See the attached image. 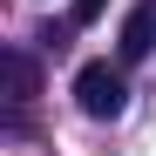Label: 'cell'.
Wrapping results in <instances>:
<instances>
[{"instance_id":"4","label":"cell","mask_w":156,"mask_h":156,"mask_svg":"<svg viewBox=\"0 0 156 156\" xmlns=\"http://www.w3.org/2000/svg\"><path fill=\"white\" fill-rule=\"evenodd\" d=\"M102 7H109V0H75V20H82V27H88V20H95Z\"/></svg>"},{"instance_id":"1","label":"cell","mask_w":156,"mask_h":156,"mask_svg":"<svg viewBox=\"0 0 156 156\" xmlns=\"http://www.w3.org/2000/svg\"><path fill=\"white\" fill-rule=\"evenodd\" d=\"M75 102H82V115H95V122H115V115H122V102H129L122 68H115V61H88L82 75H75Z\"/></svg>"},{"instance_id":"2","label":"cell","mask_w":156,"mask_h":156,"mask_svg":"<svg viewBox=\"0 0 156 156\" xmlns=\"http://www.w3.org/2000/svg\"><path fill=\"white\" fill-rule=\"evenodd\" d=\"M143 55H156V0L129 7V20H122V61H143Z\"/></svg>"},{"instance_id":"3","label":"cell","mask_w":156,"mask_h":156,"mask_svg":"<svg viewBox=\"0 0 156 156\" xmlns=\"http://www.w3.org/2000/svg\"><path fill=\"white\" fill-rule=\"evenodd\" d=\"M34 88H41V68L20 55V48H7V102H14V109H27Z\"/></svg>"}]
</instances>
